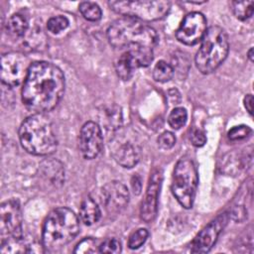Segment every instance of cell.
I'll list each match as a JSON object with an SVG mask.
<instances>
[{
  "instance_id": "obj_1",
  "label": "cell",
  "mask_w": 254,
  "mask_h": 254,
  "mask_svg": "<svg viewBox=\"0 0 254 254\" xmlns=\"http://www.w3.org/2000/svg\"><path fill=\"white\" fill-rule=\"evenodd\" d=\"M64 88V75L59 66L49 62H35L23 82V104L35 113L44 114L58 105Z\"/></svg>"
},
{
  "instance_id": "obj_2",
  "label": "cell",
  "mask_w": 254,
  "mask_h": 254,
  "mask_svg": "<svg viewBox=\"0 0 254 254\" xmlns=\"http://www.w3.org/2000/svg\"><path fill=\"white\" fill-rule=\"evenodd\" d=\"M110 45L116 49L154 50L159 42L157 32L142 21L123 17L115 20L107 30Z\"/></svg>"
},
{
  "instance_id": "obj_3",
  "label": "cell",
  "mask_w": 254,
  "mask_h": 254,
  "mask_svg": "<svg viewBox=\"0 0 254 254\" xmlns=\"http://www.w3.org/2000/svg\"><path fill=\"white\" fill-rule=\"evenodd\" d=\"M19 139L22 147L35 156L51 155L58 146L53 124L43 113H35L22 122Z\"/></svg>"
},
{
  "instance_id": "obj_4",
  "label": "cell",
  "mask_w": 254,
  "mask_h": 254,
  "mask_svg": "<svg viewBox=\"0 0 254 254\" xmlns=\"http://www.w3.org/2000/svg\"><path fill=\"white\" fill-rule=\"evenodd\" d=\"M77 216L67 207L53 209L43 225L42 243L46 250L57 251L68 244L78 233Z\"/></svg>"
},
{
  "instance_id": "obj_5",
  "label": "cell",
  "mask_w": 254,
  "mask_h": 254,
  "mask_svg": "<svg viewBox=\"0 0 254 254\" xmlns=\"http://www.w3.org/2000/svg\"><path fill=\"white\" fill-rule=\"evenodd\" d=\"M228 51L229 43L225 31L218 26L208 28L195 56L197 69L203 74L215 71L226 59Z\"/></svg>"
},
{
  "instance_id": "obj_6",
  "label": "cell",
  "mask_w": 254,
  "mask_h": 254,
  "mask_svg": "<svg viewBox=\"0 0 254 254\" xmlns=\"http://www.w3.org/2000/svg\"><path fill=\"white\" fill-rule=\"evenodd\" d=\"M197 170L191 159L181 158L174 169L172 192L185 208H191L197 188Z\"/></svg>"
},
{
  "instance_id": "obj_7",
  "label": "cell",
  "mask_w": 254,
  "mask_h": 254,
  "mask_svg": "<svg viewBox=\"0 0 254 254\" xmlns=\"http://www.w3.org/2000/svg\"><path fill=\"white\" fill-rule=\"evenodd\" d=\"M110 8L124 17L140 21H157L164 18L171 9V3L156 1H109Z\"/></svg>"
},
{
  "instance_id": "obj_8",
  "label": "cell",
  "mask_w": 254,
  "mask_h": 254,
  "mask_svg": "<svg viewBox=\"0 0 254 254\" xmlns=\"http://www.w3.org/2000/svg\"><path fill=\"white\" fill-rule=\"evenodd\" d=\"M31 64L28 58L18 52L6 53L1 58V81L2 84L12 88L24 82Z\"/></svg>"
},
{
  "instance_id": "obj_9",
  "label": "cell",
  "mask_w": 254,
  "mask_h": 254,
  "mask_svg": "<svg viewBox=\"0 0 254 254\" xmlns=\"http://www.w3.org/2000/svg\"><path fill=\"white\" fill-rule=\"evenodd\" d=\"M1 240L23 238L22 212L17 199H8L0 206Z\"/></svg>"
},
{
  "instance_id": "obj_10",
  "label": "cell",
  "mask_w": 254,
  "mask_h": 254,
  "mask_svg": "<svg viewBox=\"0 0 254 254\" xmlns=\"http://www.w3.org/2000/svg\"><path fill=\"white\" fill-rule=\"evenodd\" d=\"M206 32V20L199 12H191L185 16L177 30V39L188 46L200 42Z\"/></svg>"
},
{
  "instance_id": "obj_11",
  "label": "cell",
  "mask_w": 254,
  "mask_h": 254,
  "mask_svg": "<svg viewBox=\"0 0 254 254\" xmlns=\"http://www.w3.org/2000/svg\"><path fill=\"white\" fill-rule=\"evenodd\" d=\"M230 215L228 212L219 214L216 218L204 226L194 237L191 242V252L206 253L208 252L217 240L218 235L226 226Z\"/></svg>"
},
{
  "instance_id": "obj_12",
  "label": "cell",
  "mask_w": 254,
  "mask_h": 254,
  "mask_svg": "<svg viewBox=\"0 0 254 254\" xmlns=\"http://www.w3.org/2000/svg\"><path fill=\"white\" fill-rule=\"evenodd\" d=\"M103 148V136L99 125L93 121L85 122L79 133V150L86 160L96 158Z\"/></svg>"
},
{
  "instance_id": "obj_13",
  "label": "cell",
  "mask_w": 254,
  "mask_h": 254,
  "mask_svg": "<svg viewBox=\"0 0 254 254\" xmlns=\"http://www.w3.org/2000/svg\"><path fill=\"white\" fill-rule=\"evenodd\" d=\"M163 182V173L160 169L155 170L149 180L148 188L140 208V216L145 222L155 219L158 211V198Z\"/></svg>"
},
{
  "instance_id": "obj_14",
  "label": "cell",
  "mask_w": 254,
  "mask_h": 254,
  "mask_svg": "<svg viewBox=\"0 0 254 254\" xmlns=\"http://www.w3.org/2000/svg\"><path fill=\"white\" fill-rule=\"evenodd\" d=\"M102 203L108 213L115 214L121 212L129 202V191L120 182L113 181L107 183L101 189Z\"/></svg>"
},
{
  "instance_id": "obj_15",
  "label": "cell",
  "mask_w": 254,
  "mask_h": 254,
  "mask_svg": "<svg viewBox=\"0 0 254 254\" xmlns=\"http://www.w3.org/2000/svg\"><path fill=\"white\" fill-rule=\"evenodd\" d=\"M110 149L114 160L123 168H133L140 160L139 145L123 136L113 139Z\"/></svg>"
},
{
  "instance_id": "obj_16",
  "label": "cell",
  "mask_w": 254,
  "mask_h": 254,
  "mask_svg": "<svg viewBox=\"0 0 254 254\" xmlns=\"http://www.w3.org/2000/svg\"><path fill=\"white\" fill-rule=\"evenodd\" d=\"M41 176L55 187L62 186L64 181V170L57 160L44 161L40 166Z\"/></svg>"
},
{
  "instance_id": "obj_17",
  "label": "cell",
  "mask_w": 254,
  "mask_h": 254,
  "mask_svg": "<svg viewBox=\"0 0 254 254\" xmlns=\"http://www.w3.org/2000/svg\"><path fill=\"white\" fill-rule=\"evenodd\" d=\"M138 67L139 64L136 59L128 51L124 52L115 64L116 73L122 80H129Z\"/></svg>"
},
{
  "instance_id": "obj_18",
  "label": "cell",
  "mask_w": 254,
  "mask_h": 254,
  "mask_svg": "<svg viewBox=\"0 0 254 254\" xmlns=\"http://www.w3.org/2000/svg\"><path fill=\"white\" fill-rule=\"evenodd\" d=\"M79 217L85 225H92L100 219L101 211L93 198L87 196L81 201L79 207Z\"/></svg>"
},
{
  "instance_id": "obj_19",
  "label": "cell",
  "mask_w": 254,
  "mask_h": 254,
  "mask_svg": "<svg viewBox=\"0 0 254 254\" xmlns=\"http://www.w3.org/2000/svg\"><path fill=\"white\" fill-rule=\"evenodd\" d=\"M29 27L27 18L22 14H13L7 21L6 24V30L7 33L14 37V38H20L25 35Z\"/></svg>"
},
{
  "instance_id": "obj_20",
  "label": "cell",
  "mask_w": 254,
  "mask_h": 254,
  "mask_svg": "<svg viewBox=\"0 0 254 254\" xmlns=\"http://www.w3.org/2000/svg\"><path fill=\"white\" fill-rule=\"evenodd\" d=\"M254 2L253 1H233L231 2V9L234 16L241 20L246 21L249 19L254 10Z\"/></svg>"
},
{
  "instance_id": "obj_21",
  "label": "cell",
  "mask_w": 254,
  "mask_h": 254,
  "mask_svg": "<svg viewBox=\"0 0 254 254\" xmlns=\"http://www.w3.org/2000/svg\"><path fill=\"white\" fill-rule=\"evenodd\" d=\"M103 122L106 125V128L111 129L112 131L119 129L122 124V114L120 108L116 105L107 108L104 111Z\"/></svg>"
},
{
  "instance_id": "obj_22",
  "label": "cell",
  "mask_w": 254,
  "mask_h": 254,
  "mask_svg": "<svg viewBox=\"0 0 254 254\" xmlns=\"http://www.w3.org/2000/svg\"><path fill=\"white\" fill-rule=\"evenodd\" d=\"M79 12L84 19L90 22H97L101 19L102 12L100 7L94 2H81L78 6Z\"/></svg>"
},
{
  "instance_id": "obj_23",
  "label": "cell",
  "mask_w": 254,
  "mask_h": 254,
  "mask_svg": "<svg viewBox=\"0 0 254 254\" xmlns=\"http://www.w3.org/2000/svg\"><path fill=\"white\" fill-rule=\"evenodd\" d=\"M173 75L174 68L165 61H159L153 69V77L159 82H167L172 79Z\"/></svg>"
},
{
  "instance_id": "obj_24",
  "label": "cell",
  "mask_w": 254,
  "mask_h": 254,
  "mask_svg": "<svg viewBox=\"0 0 254 254\" xmlns=\"http://www.w3.org/2000/svg\"><path fill=\"white\" fill-rule=\"evenodd\" d=\"M187 119H188L187 110L183 107H176L171 111L168 118V122L173 129L178 130L186 124Z\"/></svg>"
},
{
  "instance_id": "obj_25",
  "label": "cell",
  "mask_w": 254,
  "mask_h": 254,
  "mask_svg": "<svg viewBox=\"0 0 254 254\" xmlns=\"http://www.w3.org/2000/svg\"><path fill=\"white\" fill-rule=\"evenodd\" d=\"M69 22L68 19L64 16H55L52 17L48 20L47 22V29L52 33V34H59L62 31L65 30L68 26Z\"/></svg>"
},
{
  "instance_id": "obj_26",
  "label": "cell",
  "mask_w": 254,
  "mask_h": 254,
  "mask_svg": "<svg viewBox=\"0 0 254 254\" xmlns=\"http://www.w3.org/2000/svg\"><path fill=\"white\" fill-rule=\"evenodd\" d=\"M148 230L145 228H139L134 231L128 239V247L130 249H138L141 247L148 238Z\"/></svg>"
},
{
  "instance_id": "obj_27",
  "label": "cell",
  "mask_w": 254,
  "mask_h": 254,
  "mask_svg": "<svg viewBox=\"0 0 254 254\" xmlns=\"http://www.w3.org/2000/svg\"><path fill=\"white\" fill-rule=\"evenodd\" d=\"M252 133V130L247 125H238L234 126L228 131V138L231 141H239L249 137Z\"/></svg>"
},
{
  "instance_id": "obj_28",
  "label": "cell",
  "mask_w": 254,
  "mask_h": 254,
  "mask_svg": "<svg viewBox=\"0 0 254 254\" xmlns=\"http://www.w3.org/2000/svg\"><path fill=\"white\" fill-rule=\"evenodd\" d=\"M98 252L100 253H120L121 252V243L116 238H107L99 246Z\"/></svg>"
},
{
  "instance_id": "obj_29",
  "label": "cell",
  "mask_w": 254,
  "mask_h": 254,
  "mask_svg": "<svg viewBox=\"0 0 254 254\" xmlns=\"http://www.w3.org/2000/svg\"><path fill=\"white\" fill-rule=\"evenodd\" d=\"M98 250L96 249V241L92 238H84L75 246L74 253H95Z\"/></svg>"
},
{
  "instance_id": "obj_30",
  "label": "cell",
  "mask_w": 254,
  "mask_h": 254,
  "mask_svg": "<svg viewBox=\"0 0 254 254\" xmlns=\"http://www.w3.org/2000/svg\"><path fill=\"white\" fill-rule=\"evenodd\" d=\"M176 144V137L172 132L166 131L162 133L158 138V145L164 150H169Z\"/></svg>"
},
{
  "instance_id": "obj_31",
  "label": "cell",
  "mask_w": 254,
  "mask_h": 254,
  "mask_svg": "<svg viewBox=\"0 0 254 254\" xmlns=\"http://www.w3.org/2000/svg\"><path fill=\"white\" fill-rule=\"evenodd\" d=\"M191 144L195 147H202L206 142V137L200 129H192L190 135Z\"/></svg>"
},
{
  "instance_id": "obj_32",
  "label": "cell",
  "mask_w": 254,
  "mask_h": 254,
  "mask_svg": "<svg viewBox=\"0 0 254 254\" xmlns=\"http://www.w3.org/2000/svg\"><path fill=\"white\" fill-rule=\"evenodd\" d=\"M230 215L233 217L234 220L240 222L246 217V210L242 206H236L235 208L232 209Z\"/></svg>"
},
{
  "instance_id": "obj_33",
  "label": "cell",
  "mask_w": 254,
  "mask_h": 254,
  "mask_svg": "<svg viewBox=\"0 0 254 254\" xmlns=\"http://www.w3.org/2000/svg\"><path fill=\"white\" fill-rule=\"evenodd\" d=\"M131 186L133 189V191L135 194H139L141 192V188H142V183L141 179L139 176H134L131 180Z\"/></svg>"
},
{
  "instance_id": "obj_34",
  "label": "cell",
  "mask_w": 254,
  "mask_h": 254,
  "mask_svg": "<svg viewBox=\"0 0 254 254\" xmlns=\"http://www.w3.org/2000/svg\"><path fill=\"white\" fill-rule=\"evenodd\" d=\"M244 106H245L246 110L249 112V114L252 115V111H253V96L251 94H247L244 97Z\"/></svg>"
},
{
  "instance_id": "obj_35",
  "label": "cell",
  "mask_w": 254,
  "mask_h": 254,
  "mask_svg": "<svg viewBox=\"0 0 254 254\" xmlns=\"http://www.w3.org/2000/svg\"><path fill=\"white\" fill-rule=\"evenodd\" d=\"M248 58H249V60L251 61V62H253V48H250L249 49V51H248Z\"/></svg>"
}]
</instances>
